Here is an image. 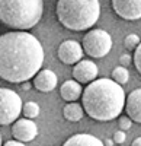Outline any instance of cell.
<instances>
[{
    "label": "cell",
    "mask_w": 141,
    "mask_h": 146,
    "mask_svg": "<svg viewBox=\"0 0 141 146\" xmlns=\"http://www.w3.org/2000/svg\"><path fill=\"white\" fill-rule=\"evenodd\" d=\"M22 113L20 96L9 88H0V126L13 124Z\"/></svg>",
    "instance_id": "8992f818"
},
{
    "label": "cell",
    "mask_w": 141,
    "mask_h": 146,
    "mask_svg": "<svg viewBox=\"0 0 141 146\" xmlns=\"http://www.w3.org/2000/svg\"><path fill=\"white\" fill-rule=\"evenodd\" d=\"M3 146H25V143L18 142V140H7Z\"/></svg>",
    "instance_id": "603a6c76"
},
{
    "label": "cell",
    "mask_w": 141,
    "mask_h": 146,
    "mask_svg": "<svg viewBox=\"0 0 141 146\" xmlns=\"http://www.w3.org/2000/svg\"><path fill=\"white\" fill-rule=\"evenodd\" d=\"M131 146H141V136L140 137H137L134 142H132V145Z\"/></svg>",
    "instance_id": "cb8c5ba5"
},
{
    "label": "cell",
    "mask_w": 141,
    "mask_h": 146,
    "mask_svg": "<svg viewBox=\"0 0 141 146\" xmlns=\"http://www.w3.org/2000/svg\"><path fill=\"white\" fill-rule=\"evenodd\" d=\"M132 62H134V66H135V69L138 70V73L141 75V42L138 44V47L135 48V51H134V56H132Z\"/></svg>",
    "instance_id": "d6986e66"
},
{
    "label": "cell",
    "mask_w": 141,
    "mask_h": 146,
    "mask_svg": "<svg viewBox=\"0 0 141 146\" xmlns=\"http://www.w3.org/2000/svg\"><path fill=\"white\" fill-rule=\"evenodd\" d=\"M125 92L112 79H95L81 94L85 113L96 121H111L119 117L125 107Z\"/></svg>",
    "instance_id": "7a4b0ae2"
},
{
    "label": "cell",
    "mask_w": 141,
    "mask_h": 146,
    "mask_svg": "<svg viewBox=\"0 0 141 146\" xmlns=\"http://www.w3.org/2000/svg\"><path fill=\"white\" fill-rule=\"evenodd\" d=\"M33 78V86L39 92H51L57 86V75L50 69L39 70Z\"/></svg>",
    "instance_id": "8fae6325"
},
{
    "label": "cell",
    "mask_w": 141,
    "mask_h": 146,
    "mask_svg": "<svg viewBox=\"0 0 141 146\" xmlns=\"http://www.w3.org/2000/svg\"><path fill=\"white\" fill-rule=\"evenodd\" d=\"M125 111L132 121L141 123V88L134 89L128 98H125Z\"/></svg>",
    "instance_id": "7c38bea8"
},
{
    "label": "cell",
    "mask_w": 141,
    "mask_h": 146,
    "mask_svg": "<svg viewBox=\"0 0 141 146\" xmlns=\"http://www.w3.org/2000/svg\"><path fill=\"white\" fill-rule=\"evenodd\" d=\"M23 88H25V89H29V88H31V85H29L28 82H23Z\"/></svg>",
    "instance_id": "d4e9b609"
},
{
    "label": "cell",
    "mask_w": 141,
    "mask_h": 146,
    "mask_svg": "<svg viewBox=\"0 0 141 146\" xmlns=\"http://www.w3.org/2000/svg\"><path fill=\"white\" fill-rule=\"evenodd\" d=\"M112 7L125 21L141 19V0H112Z\"/></svg>",
    "instance_id": "ba28073f"
},
{
    "label": "cell",
    "mask_w": 141,
    "mask_h": 146,
    "mask_svg": "<svg viewBox=\"0 0 141 146\" xmlns=\"http://www.w3.org/2000/svg\"><path fill=\"white\" fill-rule=\"evenodd\" d=\"M103 145H106V146H112V142H111V140H106V143H103Z\"/></svg>",
    "instance_id": "484cf974"
},
{
    "label": "cell",
    "mask_w": 141,
    "mask_h": 146,
    "mask_svg": "<svg viewBox=\"0 0 141 146\" xmlns=\"http://www.w3.org/2000/svg\"><path fill=\"white\" fill-rule=\"evenodd\" d=\"M42 0H0V22L15 31L33 28L42 18Z\"/></svg>",
    "instance_id": "277c9868"
},
{
    "label": "cell",
    "mask_w": 141,
    "mask_h": 146,
    "mask_svg": "<svg viewBox=\"0 0 141 146\" xmlns=\"http://www.w3.org/2000/svg\"><path fill=\"white\" fill-rule=\"evenodd\" d=\"M83 54H85V51H83L81 44L74 41V40L63 41L60 44V47H58V51H57L58 58H60L64 64H76V63H79L81 60V57H83Z\"/></svg>",
    "instance_id": "52a82bcc"
},
{
    "label": "cell",
    "mask_w": 141,
    "mask_h": 146,
    "mask_svg": "<svg viewBox=\"0 0 141 146\" xmlns=\"http://www.w3.org/2000/svg\"><path fill=\"white\" fill-rule=\"evenodd\" d=\"M83 114H85V110L80 104L77 102H68L64 105L63 108V115L66 120L71 121V123H77L83 118Z\"/></svg>",
    "instance_id": "9a60e30c"
},
{
    "label": "cell",
    "mask_w": 141,
    "mask_h": 146,
    "mask_svg": "<svg viewBox=\"0 0 141 146\" xmlns=\"http://www.w3.org/2000/svg\"><path fill=\"white\" fill-rule=\"evenodd\" d=\"M55 13L60 23L70 31L90 29L99 21V0H58Z\"/></svg>",
    "instance_id": "3957f363"
},
{
    "label": "cell",
    "mask_w": 141,
    "mask_h": 146,
    "mask_svg": "<svg viewBox=\"0 0 141 146\" xmlns=\"http://www.w3.org/2000/svg\"><path fill=\"white\" fill-rule=\"evenodd\" d=\"M112 80L116 82L118 85H124L130 80V72L124 66H118L112 70Z\"/></svg>",
    "instance_id": "2e32d148"
},
{
    "label": "cell",
    "mask_w": 141,
    "mask_h": 146,
    "mask_svg": "<svg viewBox=\"0 0 141 146\" xmlns=\"http://www.w3.org/2000/svg\"><path fill=\"white\" fill-rule=\"evenodd\" d=\"M81 85L79 82H76L74 79H70V80H66L61 88H60V95L61 98L67 102H76L80 96H81Z\"/></svg>",
    "instance_id": "4fadbf2b"
},
{
    "label": "cell",
    "mask_w": 141,
    "mask_h": 146,
    "mask_svg": "<svg viewBox=\"0 0 141 146\" xmlns=\"http://www.w3.org/2000/svg\"><path fill=\"white\" fill-rule=\"evenodd\" d=\"M38 135V127L29 118H18L12 124V136L18 142H31L37 137Z\"/></svg>",
    "instance_id": "9c48e42d"
},
{
    "label": "cell",
    "mask_w": 141,
    "mask_h": 146,
    "mask_svg": "<svg viewBox=\"0 0 141 146\" xmlns=\"http://www.w3.org/2000/svg\"><path fill=\"white\" fill-rule=\"evenodd\" d=\"M44 63V48L38 38L25 31L0 35V78L12 83L32 79Z\"/></svg>",
    "instance_id": "6da1fadb"
},
{
    "label": "cell",
    "mask_w": 141,
    "mask_h": 146,
    "mask_svg": "<svg viewBox=\"0 0 141 146\" xmlns=\"http://www.w3.org/2000/svg\"><path fill=\"white\" fill-rule=\"evenodd\" d=\"M140 36L137 34H130V35H127L125 36V40H124V47L127 48L128 51H135V48L138 47L140 44Z\"/></svg>",
    "instance_id": "ac0fdd59"
},
{
    "label": "cell",
    "mask_w": 141,
    "mask_h": 146,
    "mask_svg": "<svg viewBox=\"0 0 141 146\" xmlns=\"http://www.w3.org/2000/svg\"><path fill=\"white\" fill-rule=\"evenodd\" d=\"M98 66L92 62V60H80L79 63L74 64L73 69V78L76 82L81 83H86L89 85L90 82H93L98 78Z\"/></svg>",
    "instance_id": "30bf717a"
},
{
    "label": "cell",
    "mask_w": 141,
    "mask_h": 146,
    "mask_svg": "<svg viewBox=\"0 0 141 146\" xmlns=\"http://www.w3.org/2000/svg\"><path fill=\"white\" fill-rule=\"evenodd\" d=\"M0 146H2V135H0Z\"/></svg>",
    "instance_id": "4316f807"
},
{
    "label": "cell",
    "mask_w": 141,
    "mask_h": 146,
    "mask_svg": "<svg viewBox=\"0 0 141 146\" xmlns=\"http://www.w3.org/2000/svg\"><path fill=\"white\" fill-rule=\"evenodd\" d=\"M131 62H132V57L130 56V54H122L121 57H119V63H121V66H124V67H128L131 64Z\"/></svg>",
    "instance_id": "7402d4cb"
},
{
    "label": "cell",
    "mask_w": 141,
    "mask_h": 146,
    "mask_svg": "<svg viewBox=\"0 0 141 146\" xmlns=\"http://www.w3.org/2000/svg\"><path fill=\"white\" fill-rule=\"evenodd\" d=\"M119 126H121V130H122V131L130 130L131 126H132V120L128 117V115H121V117H119Z\"/></svg>",
    "instance_id": "ffe728a7"
},
{
    "label": "cell",
    "mask_w": 141,
    "mask_h": 146,
    "mask_svg": "<svg viewBox=\"0 0 141 146\" xmlns=\"http://www.w3.org/2000/svg\"><path fill=\"white\" fill-rule=\"evenodd\" d=\"M22 111H23V115H25V118H37L39 115V111H41V108L37 102H33V101H28L22 105Z\"/></svg>",
    "instance_id": "e0dca14e"
},
{
    "label": "cell",
    "mask_w": 141,
    "mask_h": 146,
    "mask_svg": "<svg viewBox=\"0 0 141 146\" xmlns=\"http://www.w3.org/2000/svg\"><path fill=\"white\" fill-rule=\"evenodd\" d=\"M63 146H105L100 139L89 133H77L70 136Z\"/></svg>",
    "instance_id": "5bb4252c"
},
{
    "label": "cell",
    "mask_w": 141,
    "mask_h": 146,
    "mask_svg": "<svg viewBox=\"0 0 141 146\" xmlns=\"http://www.w3.org/2000/svg\"><path fill=\"white\" fill-rule=\"evenodd\" d=\"M81 47L87 56L93 58H102L112 50V36L105 29H92L83 36Z\"/></svg>",
    "instance_id": "5b68a950"
},
{
    "label": "cell",
    "mask_w": 141,
    "mask_h": 146,
    "mask_svg": "<svg viewBox=\"0 0 141 146\" xmlns=\"http://www.w3.org/2000/svg\"><path fill=\"white\" fill-rule=\"evenodd\" d=\"M113 140L116 145H122L125 142V131L122 130H118V131H115V135H113Z\"/></svg>",
    "instance_id": "44dd1931"
},
{
    "label": "cell",
    "mask_w": 141,
    "mask_h": 146,
    "mask_svg": "<svg viewBox=\"0 0 141 146\" xmlns=\"http://www.w3.org/2000/svg\"><path fill=\"white\" fill-rule=\"evenodd\" d=\"M116 146H124V145H116Z\"/></svg>",
    "instance_id": "83f0119b"
}]
</instances>
